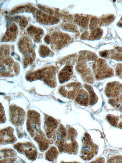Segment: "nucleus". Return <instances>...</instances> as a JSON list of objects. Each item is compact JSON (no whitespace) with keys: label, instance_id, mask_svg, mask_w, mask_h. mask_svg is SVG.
Wrapping results in <instances>:
<instances>
[{"label":"nucleus","instance_id":"4","mask_svg":"<svg viewBox=\"0 0 122 163\" xmlns=\"http://www.w3.org/2000/svg\"><path fill=\"white\" fill-rule=\"evenodd\" d=\"M78 84L75 83H70L62 86L59 89V92L63 95L66 96H67L68 97L72 98L74 97L77 90V89L78 87L76 86Z\"/></svg>","mask_w":122,"mask_h":163},{"label":"nucleus","instance_id":"2","mask_svg":"<svg viewBox=\"0 0 122 163\" xmlns=\"http://www.w3.org/2000/svg\"><path fill=\"white\" fill-rule=\"evenodd\" d=\"M7 49H1L0 75L3 77H11L17 75L19 72V67L15 63L13 59L9 56Z\"/></svg>","mask_w":122,"mask_h":163},{"label":"nucleus","instance_id":"3","mask_svg":"<svg viewBox=\"0 0 122 163\" xmlns=\"http://www.w3.org/2000/svg\"><path fill=\"white\" fill-rule=\"evenodd\" d=\"M93 67L95 77L98 79L111 76L113 74L112 70L108 67L106 62L102 59L98 60Z\"/></svg>","mask_w":122,"mask_h":163},{"label":"nucleus","instance_id":"11","mask_svg":"<svg viewBox=\"0 0 122 163\" xmlns=\"http://www.w3.org/2000/svg\"><path fill=\"white\" fill-rule=\"evenodd\" d=\"M51 51L47 47L42 46L40 48L39 50L40 55L42 57H45L48 56L50 53Z\"/></svg>","mask_w":122,"mask_h":163},{"label":"nucleus","instance_id":"14","mask_svg":"<svg viewBox=\"0 0 122 163\" xmlns=\"http://www.w3.org/2000/svg\"><path fill=\"white\" fill-rule=\"evenodd\" d=\"M116 72L117 74L120 75L122 72V64L118 65L116 69Z\"/></svg>","mask_w":122,"mask_h":163},{"label":"nucleus","instance_id":"8","mask_svg":"<svg viewBox=\"0 0 122 163\" xmlns=\"http://www.w3.org/2000/svg\"><path fill=\"white\" fill-rule=\"evenodd\" d=\"M74 22L84 29H87L89 23V18L87 17L76 15Z\"/></svg>","mask_w":122,"mask_h":163},{"label":"nucleus","instance_id":"7","mask_svg":"<svg viewBox=\"0 0 122 163\" xmlns=\"http://www.w3.org/2000/svg\"><path fill=\"white\" fill-rule=\"evenodd\" d=\"M76 100L79 104L83 105H86L88 101V94L84 90H81L77 94Z\"/></svg>","mask_w":122,"mask_h":163},{"label":"nucleus","instance_id":"17","mask_svg":"<svg viewBox=\"0 0 122 163\" xmlns=\"http://www.w3.org/2000/svg\"><path fill=\"white\" fill-rule=\"evenodd\" d=\"M118 127L122 129V120L118 124Z\"/></svg>","mask_w":122,"mask_h":163},{"label":"nucleus","instance_id":"1","mask_svg":"<svg viewBox=\"0 0 122 163\" xmlns=\"http://www.w3.org/2000/svg\"><path fill=\"white\" fill-rule=\"evenodd\" d=\"M57 71V69L55 67H47L28 73L26 79L29 81L41 80L48 86L54 88L56 85V74Z\"/></svg>","mask_w":122,"mask_h":163},{"label":"nucleus","instance_id":"16","mask_svg":"<svg viewBox=\"0 0 122 163\" xmlns=\"http://www.w3.org/2000/svg\"><path fill=\"white\" fill-rule=\"evenodd\" d=\"M88 35L89 34H88V32L87 31H85L84 33H83L81 35V38L83 40L86 39L88 37Z\"/></svg>","mask_w":122,"mask_h":163},{"label":"nucleus","instance_id":"15","mask_svg":"<svg viewBox=\"0 0 122 163\" xmlns=\"http://www.w3.org/2000/svg\"><path fill=\"white\" fill-rule=\"evenodd\" d=\"M100 55L102 57L106 58L108 57V55H109V52H108V51H104L101 52Z\"/></svg>","mask_w":122,"mask_h":163},{"label":"nucleus","instance_id":"13","mask_svg":"<svg viewBox=\"0 0 122 163\" xmlns=\"http://www.w3.org/2000/svg\"><path fill=\"white\" fill-rule=\"evenodd\" d=\"M107 119L109 122L114 126H117V122L119 120L118 117L113 116H108Z\"/></svg>","mask_w":122,"mask_h":163},{"label":"nucleus","instance_id":"6","mask_svg":"<svg viewBox=\"0 0 122 163\" xmlns=\"http://www.w3.org/2000/svg\"><path fill=\"white\" fill-rule=\"evenodd\" d=\"M122 90V85L114 82L108 84L106 88L107 94L109 96H116Z\"/></svg>","mask_w":122,"mask_h":163},{"label":"nucleus","instance_id":"5","mask_svg":"<svg viewBox=\"0 0 122 163\" xmlns=\"http://www.w3.org/2000/svg\"><path fill=\"white\" fill-rule=\"evenodd\" d=\"M72 74V67L70 66H66L59 73L58 78L59 83H63L68 80Z\"/></svg>","mask_w":122,"mask_h":163},{"label":"nucleus","instance_id":"10","mask_svg":"<svg viewBox=\"0 0 122 163\" xmlns=\"http://www.w3.org/2000/svg\"><path fill=\"white\" fill-rule=\"evenodd\" d=\"M114 16L113 15H110L107 16L106 17H104L101 19L100 25H108L110 24L114 19Z\"/></svg>","mask_w":122,"mask_h":163},{"label":"nucleus","instance_id":"12","mask_svg":"<svg viewBox=\"0 0 122 163\" xmlns=\"http://www.w3.org/2000/svg\"><path fill=\"white\" fill-rule=\"evenodd\" d=\"M99 19L96 17L91 18L89 28L92 30L96 28L99 23Z\"/></svg>","mask_w":122,"mask_h":163},{"label":"nucleus","instance_id":"9","mask_svg":"<svg viewBox=\"0 0 122 163\" xmlns=\"http://www.w3.org/2000/svg\"><path fill=\"white\" fill-rule=\"evenodd\" d=\"M102 31L99 27H97L92 30L89 37L91 40H96L99 39L102 36Z\"/></svg>","mask_w":122,"mask_h":163}]
</instances>
